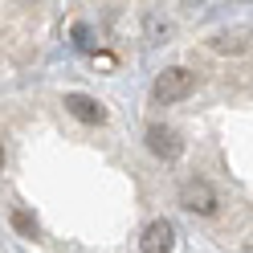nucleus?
I'll use <instances>...</instances> for the list:
<instances>
[{"mask_svg":"<svg viewBox=\"0 0 253 253\" xmlns=\"http://www.w3.org/2000/svg\"><path fill=\"white\" fill-rule=\"evenodd\" d=\"M192 86H196V74H192V70H184V66H171V70H164L160 78H155L151 94H155V102L171 106V102L188 98V94H192Z\"/></svg>","mask_w":253,"mask_h":253,"instance_id":"f257e3e1","label":"nucleus"},{"mask_svg":"<svg viewBox=\"0 0 253 253\" xmlns=\"http://www.w3.org/2000/svg\"><path fill=\"white\" fill-rule=\"evenodd\" d=\"M180 204L188 212H196V216H212L220 209V196H216V188L209 180H188L180 188Z\"/></svg>","mask_w":253,"mask_h":253,"instance_id":"f03ea898","label":"nucleus"},{"mask_svg":"<svg viewBox=\"0 0 253 253\" xmlns=\"http://www.w3.org/2000/svg\"><path fill=\"white\" fill-rule=\"evenodd\" d=\"M147 147L160 155V160H180V151H184V139L171 131V126L164 123H151L147 126Z\"/></svg>","mask_w":253,"mask_h":253,"instance_id":"7ed1b4c3","label":"nucleus"},{"mask_svg":"<svg viewBox=\"0 0 253 253\" xmlns=\"http://www.w3.org/2000/svg\"><path fill=\"white\" fill-rule=\"evenodd\" d=\"M66 110H70L78 123H86V126L106 123V106L98 98H90V94H66Z\"/></svg>","mask_w":253,"mask_h":253,"instance_id":"20e7f679","label":"nucleus"},{"mask_svg":"<svg viewBox=\"0 0 253 253\" xmlns=\"http://www.w3.org/2000/svg\"><path fill=\"white\" fill-rule=\"evenodd\" d=\"M171 241H176V233H171L168 220H151V225L143 229V237H139V249L143 253H168Z\"/></svg>","mask_w":253,"mask_h":253,"instance_id":"39448f33","label":"nucleus"},{"mask_svg":"<svg viewBox=\"0 0 253 253\" xmlns=\"http://www.w3.org/2000/svg\"><path fill=\"white\" fill-rule=\"evenodd\" d=\"M212 49H216V53H245L249 41H245V33H220V37L212 41Z\"/></svg>","mask_w":253,"mask_h":253,"instance_id":"423d86ee","label":"nucleus"},{"mask_svg":"<svg viewBox=\"0 0 253 253\" xmlns=\"http://www.w3.org/2000/svg\"><path fill=\"white\" fill-rule=\"evenodd\" d=\"M12 229H17L21 237H37V216L33 212H29V209H12Z\"/></svg>","mask_w":253,"mask_h":253,"instance_id":"0eeeda50","label":"nucleus"},{"mask_svg":"<svg viewBox=\"0 0 253 253\" xmlns=\"http://www.w3.org/2000/svg\"><path fill=\"white\" fill-rule=\"evenodd\" d=\"M168 33H171V25H168V21H160V17L151 12V17H147V37H151V41H164Z\"/></svg>","mask_w":253,"mask_h":253,"instance_id":"6e6552de","label":"nucleus"},{"mask_svg":"<svg viewBox=\"0 0 253 253\" xmlns=\"http://www.w3.org/2000/svg\"><path fill=\"white\" fill-rule=\"evenodd\" d=\"M74 41H78V49H90V29L78 25V29H74Z\"/></svg>","mask_w":253,"mask_h":253,"instance_id":"1a4fd4ad","label":"nucleus"},{"mask_svg":"<svg viewBox=\"0 0 253 253\" xmlns=\"http://www.w3.org/2000/svg\"><path fill=\"white\" fill-rule=\"evenodd\" d=\"M0 171H4V147H0Z\"/></svg>","mask_w":253,"mask_h":253,"instance_id":"9d476101","label":"nucleus"}]
</instances>
